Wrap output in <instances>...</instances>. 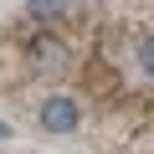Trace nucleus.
I'll return each instance as SVG.
<instances>
[{
  "label": "nucleus",
  "mask_w": 154,
  "mask_h": 154,
  "mask_svg": "<svg viewBox=\"0 0 154 154\" xmlns=\"http://www.w3.org/2000/svg\"><path fill=\"white\" fill-rule=\"evenodd\" d=\"M41 128L46 134H72L77 128V103L72 98H46L41 103Z\"/></svg>",
  "instance_id": "nucleus-1"
},
{
  "label": "nucleus",
  "mask_w": 154,
  "mask_h": 154,
  "mask_svg": "<svg viewBox=\"0 0 154 154\" xmlns=\"http://www.w3.org/2000/svg\"><path fill=\"white\" fill-rule=\"evenodd\" d=\"M36 21H57V16H67V0H31L26 5Z\"/></svg>",
  "instance_id": "nucleus-2"
},
{
  "label": "nucleus",
  "mask_w": 154,
  "mask_h": 154,
  "mask_svg": "<svg viewBox=\"0 0 154 154\" xmlns=\"http://www.w3.org/2000/svg\"><path fill=\"white\" fill-rule=\"evenodd\" d=\"M139 62H144V72H149V77H154V31H149V36H144V46H139Z\"/></svg>",
  "instance_id": "nucleus-3"
},
{
  "label": "nucleus",
  "mask_w": 154,
  "mask_h": 154,
  "mask_svg": "<svg viewBox=\"0 0 154 154\" xmlns=\"http://www.w3.org/2000/svg\"><path fill=\"white\" fill-rule=\"evenodd\" d=\"M5 134H11V128H5V123H0V139H5Z\"/></svg>",
  "instance_id": "nucleus-4"
}]
</instances>
